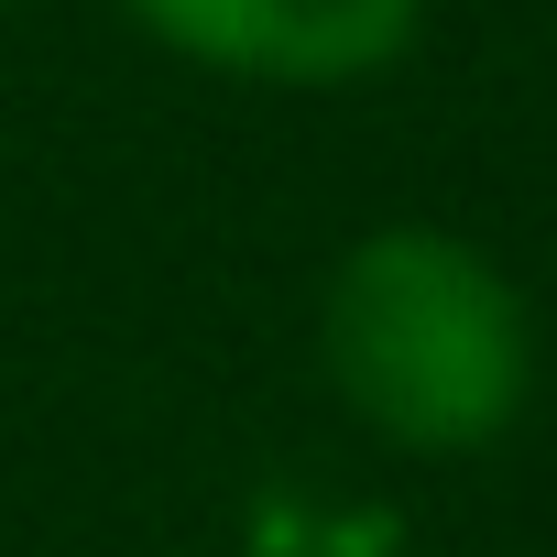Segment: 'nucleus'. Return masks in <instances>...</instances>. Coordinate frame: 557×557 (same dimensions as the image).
<instances>
[{
  "label": "nucleus",
  "instance_id": "2",
  "mask_svg": "<svg viewBox=\"0 0 557 557\" xmlns=\"http://www.w3.org/2000/svg\"><path fill=\"white\" fill-rule=\"evenodd\" d=\"M121 12L240 88H361L416 55L426 0H121Z\"/></svg>",
  "mask_w": 557,
  "mask_h": 557
},
{
  "label": "nucleus",
  "instance_id": "1",
  "mask_svg": "<svg viewBox=\"0 0 557 557\" xmlns=\"http://www.w3.org/2000/svg\"><path fill=\"white\" fill-rule=\"evenodd\" d=\"M318 372L383 448L470 459L535 394V307L481 240L394 219V230H361L329 273Z\"/></svg>",
  "mask_w": 557,
  "mask_h": 557
},
{
  "label": "nucleus",
  "instance_id": "3",
  "mask_svg": "<svg viewBox=\"0 0 557 557\" xmlns=\"http://www.w3.org/2000/svg\"><path fill=\"white\" fill-rule=\"evenodd\" d=\"M0 12H12V0H0Z\"/></svg>",
  "mask_w": 557,
  "mask_h": 557
}]
</instances>
